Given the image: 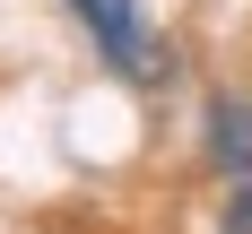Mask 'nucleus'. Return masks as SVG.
<instances>
[{
    "instance_id": "f257e3e1",
    "label": "nucleus",
    "mask_w": 252,
    "mask_h": 234,
    "mask_svg": "<svg viewBox=\"0 0 252 234\" xmlns=\"http://www.w3.org/2000/svg\"><path fill=\"white\" fill-rule=\"evenodd\" d=\"M61 9L87 26V44H96V61L113 78H130V87H165V78H174L165 44H157L148 18H139V0H61Z\"/></svg>"
},
{
    "instance_id": "f03ea898",
    "label": "nucleus",
    "mask_w": 252,
    "mask_h": 234,
    "mask_svg": "<svg viewBox=\"0 0 252 234\" xmlns=\"http://www.w3.org/2000/svg\"><path fill=\"white\" fill-rule=\"evenodd\" d=\"M200 156H209L226 182H252V104H244V96H218V104L200 113Z\"/></svg>"
},
{
    "instance_id": "7ed1b4c3",
    "label": "nucleus",
    "mask_w": 252,
    "mask_h": 234,
    "mask_svg": "<svg viewBox=\"0 0 252 234\" xmlns=\"http://www.w3.org/2000/svg\"><path fill=\"white\" fill-rule=\"evenodd\" d=\"M218 226H226V234H252V182L226 191V217H218Z\"/></svg>"
}]
</instances>
